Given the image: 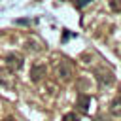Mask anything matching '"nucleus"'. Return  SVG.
<instances>
[{
    "label": "nucleus",
    "mask_w": 121,
    "mask_h": 121,
    "mask_svg": "<svg viewBox=\"0 0 121 121\" xmlns=\"http://www.w3.org/2000/svg\"><path fill=\"white\" fill-rule=\"evenodd\" d=\"M72 76H74L72 64H70L68 60H60V62L57 64V78H59L60 81H70Z\"/></svg>",
    "instance_id": "obj_1"
},
{
    "label": "nucleus",
    "mask_w": 121,
    "mask_h": 121,
    "mask_svg": "<svg viewBox=\"0 0 121 121\" xmlns=\"http://www.w3.org/2000/svg\"><path fill=\"white\" fill-rule=\"evenodd\" d=\"M95 74H96V79H98L102 85H112V83L115 81L113 72H112V70H108V68H104V66L96 68V70H95Z\"/></svg>",
    "instance_id": "obj_2"
},
{
    "label": "nucleus",
    "mask_w": 121,
    "mask_h": 121,
    "mask_svg": "<svg viewBox=\"0 0 121 121\" xmlns=\"http://www.w3.org/2000/svg\"><path fill=\"white\" fill-rule=\"evenodd\" d=\"M6 64H8V68H9L11 72H15V70H19V68L23 66V57H21L19 53H9V55L6 57Z\"/></svg>",
    "instance_id": "obj_3"
},
{
    "label": "nucleus",
    "mask_w": 121,
    "mask_h": 121,
    "mask_svg": "<svg viewBox=\"0 0 121 121\" xmlns=\"http://www.w3.org/2000/svg\"><path fill=\"white\" fill-rule=\"evenodd\" d=\"M45 72H47V68H45L43 64H34V66L30 68V81L38 83V81L45 76Z\"/></svg>",
    "instance_id": "obj_4"
},
{
    "label": "nucleus",
    "mask_w": 121,
    "mask_h": 121,
    "mask_svg": "<svg viewBox=\"0 0 121 121\" xmlns=\"http://www.w3.org/2000/svg\"><path fill=\"white\" fill-rule=\"evenodd\" d=\"M110 113L115 115V117H121V95L115 96V98L110 102Z\"/></svg>",
    "instance_id": "obj_5"
},
{
    "label": "nucleus",
    "mask_w": 121,
    "mask_h": 121,
    "mask_svg": "<svg viewBox=\"0 0 121 121\" xmlns=\"http://www.w3.org/2000/svg\"><path fill=\"white\" fill-rule=\"evenodd\" d=\"M89 104H91V96L87 95H78V106L81 112H87L89 110Z\"/></svg>",
    "instance_id": "obj_6"
},
{
    "label": "nucleus",
    "mask_w": 121,
    "mask_h": 121,
    "mask_svg": "<svg viewBox=\"0 0 121 121\" xmlns=\"http://www.w3.org/2000/svg\"><path fill=\"white\" fill-rule=\"evenodd\" d=\"M110 8L119 13V11H121V0H110Z\"/></svg>",
    "instance_id": "obj_7"
},
{
    "label": "nucleus",
    "mask_w": 121,
    "mask_h": 121,
    "mask_svg": "<svg viewBox=\"0 0 121 121\" xmlns=\"http://www.w3.org/2000/svg\"><path fill=\"white\" fill-rule=\"evenodd\" d=\"M93 0H76V8H85L87 4H91Z\"/></svg>",
    "instance_id": "obj_8"
},
{
    "label": "nucleus",
    "mask_w": 121,
    "mask_h": 121,
    "mask_svg": "<svg viewBox=\"0 0 121 121\" xmlns=\"http://www.w3.org/2000/svg\"><path fill=\"white\" fill-rule=\"evenodd\" d=\"M62 121H78V117H76L74 113H66V115L62 117Z\"/></svg>",
    "instance_id": "obj_9"
},
{
    "label": "nucleus",
    "mask_w": 121,
    "mask_h": 121,
    "mask_svg": "<svg viewBox=\"0 0 121 121\" xmlns=\"http://www.w3.org/2000/svg\"><path fill=\"white\" fill-rule=\"evenodd\" d=\"M4 121H13V119H11V117H6V119H4Z\"/></svg>",
    "instance_id": "obj_10"
}]
</instances>
